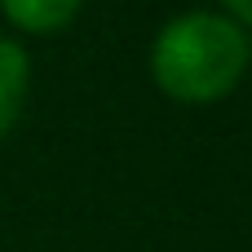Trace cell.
<instances>
[{
  "instance_id": "obj_3",
  "label": "cell",
  "mask_w": 252,
  "mask_h": 252,
  "mask_svg": "<svg viewBox=\"0 0 252 252\" xmlns=\"http://www.w3.org/2000/svg\"><path fill=\"white\" fill-rule=\"evenodd\" d=\"M0 4L22 31H53L80 9V0H0Z\"/></svg>"
},
{
  "instance_id": "obj_2",
  "label": "cell",
  "mask_w": 252,
  "mask_h": 252,
  "mask_svg": "<svg viewBox=\"0 0 252 252\" xmlns=\"http://www.w3.org/2000/svg\"><path fill=\"white\" fill-rule=\"evenodd\" d=\"M22 89H27V53L13 40H0V137L22 106Z\"/></svg>"
},
{
  "instance_id": "obj_4",
  "label": "cell",
  "mask_w": 252,
  "mask_h": 252,
  "mask_svg": "<svg viewBox=\"0 0 252 252\" xmlns=\"http://www.w3.org/2000/svg\"><path fill=\"white\" fill-rule=\"evenodd\" d=\"M235 18H244V22H252V0H221Z\"/></svg>"
},
{
  "instance_id": "obj_1",
  "label": "cell",
  "mask_w": 252,
  "mask_h": 252,
  "mask_svg": "<svg viewBox=\"0 0 252 252\" xmlns=\"http://www.w3.org/2000/svg\"><path fill=\"white\" fill-rule=\"evenodd\" d=\"M248 66V40L226 13H177L151 44V75L177 102L226 97Z\"/></svg>"
}]
</instances>
